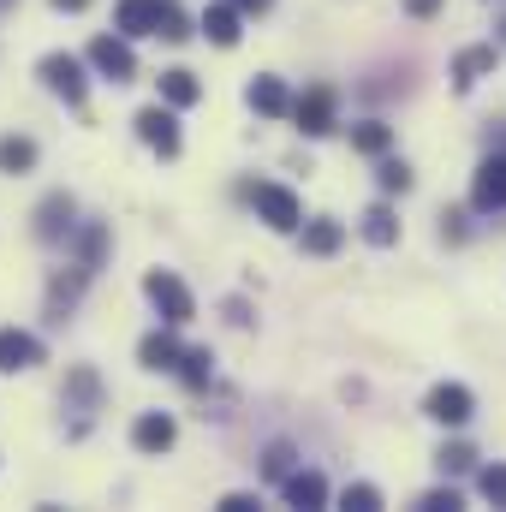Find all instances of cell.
Masks as SVG:
<instances>
[{
  "mask_svg": "<svg viewBox=\"0 0 506 512\" xmlns=\"http://www.w3.org/2000/svg\"><path fill=\"white\" fill-rule=\"evenodd\" d=\"M114 24H120V36H167V42H185L191 36L173 0H120L114 6Z\"/></svg>",
  "mask_w": 506,
  "mask_h": 512,
  "instance_id": "1",
  "label": "cell"
},
{
  "mask_svg": "<svg viewBox=\"0 0 506 512\" xmlns=\"http://www.w3.org/2000/svg\"><path fill=\"white\" fill-rule=\"evenodd\" d=\"M143 298L161 310L167 328H185V322L197 316V298H191V286H185L173 268H149V274H143Z\"/></svg>",
  "mask_w": 506,
  "mask_h": 512,
  "instance_id": "2",
  "label": "cell"
},
{
  "mask_svg": "<svg viewBox=\"0 0 506 512\" xmlns=\"http://www.w3.org/2000/svg\"><path fill=\"white\" fill-rule=\"evenodd\" d=\"M36 78H42L66 108H84V102H90V78H84V60H78V54H42V60H36Z\"/></svg>",
  "mask_w": 506,
  "mask_h": 512,
  "instance_id": "3",
  "label": "cell"
},
{
  "mask_svg": "<svg viewBox=\"0 0 506 512\" xmlns=\"http://www.w3.org/2000/svg\"><path fill=\"white\" fill-rule=\"evenodd\" d=\"M78 227H84V221H78L72 191H48V197L36 203V227H30V233H36L42 245H66V239H78Z\"/></svg>",
  "mask_w": 506,
  "mask_h": 512,
  "instance_id": "4",
  "label": "cell"
},
{
  "mask_svg": "<svg viewBox=\"0 0 506 512\" xmlns=\"http://www.w3.org/2000/svg\"><path fill=\"white\" fill-rule=\"evenodd\" d=\"M137 137L161 155V161H173L179 149H185V137H179V108H167V102H155V108H137Z\"/></svg>",
  "mask_w": 506,
  "mask_h": 512,
  "instance_id": "5",
  "label": "cell"
},
{
  "mask_svg": "<svg viewBox=\"0 0 506 512\" xmlns=\"http://www.w3.org/2000/svg\"><path fill=\"white\" fill-rule=\"evenodd\" d=\"M423 417H429V423H441V429H465V423L477 417V399H471V387H465V382H441V387H429Z\"/></svg>",
  "mask_w": 506,
  "mask_h": 512,
  "instance_id": "6",
  "label": "cell"
},
{
  "mask_svg": "<svg viewBox=\"0 0 506 512\" xmlns=\"http://www.w3.org/2000/svg\"><path fill=\"white\" fill-rule=\"evenodd\" d=\"M251 203H256V221H268L274 233H298V227H304V203H298L286 185H268V179H262L251 191Z\"/></svg>",
  "mask_w": 506,
  "mask_h": 512,
  "instance_id": "7",
  "label": "cell"
},
{
  "mask_svg": "<svg viewBox=\"0 0 506 512\" xmlns=\"http://www.w3.org/2000/svg\"><path fill=\"white\" fill-rule=\"evenodd\" d=\"M334 114H340V96H334L328 84H310V90L292 102V120H298V131H304V137H328V131L340 126Z\"/></svg>",
  "mask_w": 506,
  "mask_h": 512,
  "instance_id": "8",
  "label": "cell"
},
{
  "mask_svg": "<svg viewBox=\"0 0 506 512\" xmlns=\"http://www.w3.org/2000/svg\"><path fill=\"white\" fill-rule=\"evenodd\" d=\"M90 66H96L108 84H131V78H137V54H131V42L120 36V30L90 42Z\"/></svg>",
  "mask_w": 506,
  "mask_h": 512,
  "instance_id": "9",
  "label": "cell"
},
{
  "mask_svg": "<svg viewBox=\"0 0 506 512\" xmlns=\"http://www.w3.org/2000/svg\"><path fill=\"white\" fill-rule=\"evenodd\" d=\"M471 209H477V215L506 209V155H483V167H477V179H471Z\"/></svg>",
  "mask_w": 506,
  "mask_h": 512,
  "instance_id": "10",
  "label": "cell"
},
{
  "mask_svg": "<svg viewBox=\"0 0 506 512\" xmlns=\"http://www.w3.org/2000/svg\"><path fill=\"white\" fill-rule=\"evenodd\" d=\"M36 364H42V340L24 334V328H0V376L36 370Z\"/></svg>",
  "mask_w": 506,
  "mask_h": 512,
  "instance_id": "11",
  "label": "cell"
},
{
  "mask_svg": "<svg viewBox=\"0 0 506 512\" xmlns=\"http://www.w3.org/2000/svg\"><path fill=\"white\" fill-rule=\"evenodd\" d=\"M203 36H209L215 48H239V36H245V12H239L233 0L203 6Z\"/></svg>",
  "mask_w": 506,
  "mask_h": 512,
  "instance_id": "12",
  "label": "cell"
},
{
  "mask_svg": "<svg viewBox=\"0 0 506 512\" xmlns=\"http://www.w3.org/2000/svg\"><path fill=\"white\" fill-rule=\"evenodd\" d=\"M495 60H501V48H495V42H483V48H465V54L453 60V90H459V96H471V90H477V84L495 72Z\"/></svg>",
  "mask_w": 506,
  "mask_h": 512,
  "instance_id": "13",
  "label": "cell"
},
{
  "mask_svg": "<svg viewBox=\"0 0 506 512\" xmlns=\"http://www.w3.org/2000/svg\"><path fill=\"white\" fill-rule=\"evenodd\" d=\"M84 286H90V268H84V262H78L72 274H54V280H48V322H66V316L78 310Z\"/></svg>",
  "mask_w": 506,
  "mask_h": 512,
  "instance_id": "14",
  "label": "cell"
},
{
  "mask_svg": "<svg viewBox=\"0 0 506 512\" xmlns=\"http://www.w3.org/2000/svg\"><path fill=\"white\" fill-rule=\"evenodd\" d=\"M173 441H179V423H173L167 411H143V417L131 423V447H137V453H167Z\"/></svg>",
  "mask_w": 506,
  "mask_h": 512,
  "instance_id": "15",
  "label": "cell"
},
{
  "mask_svg": "<svg viewBox=\"0 0 506 512\" xmlns=\"http://www.w3.org/2000/svg\"><path fill=\"white\" fill-rule=\"evenodd\" d=\"M280 495H286V507H328V477L322 471H286L280 477Z\"/></svg>",
  "mask_w": 506,
  "mask_h": 512,
  "instance_id": "16",
  "label": "cell"
},
{
  "mask_svg": "<svg viewBox=\"0 0 506 512\" xmlns=\"http://www.w3.org/2000/svg\"><path fill=\"white\" fill-rule=\"evenodd\" d=\"M245 102H251L262 120H280V114H292V90H286L280 78H268V72L245 84Z\"/></svg>",
  "mask_w": 506,
  "mask_h": 512,
  "instance_id": "17",
  "label": "cell"
},
{
  "mask_svg": "<svg viewBox=\"0 0 506 512\" xmlns=\"http://www.w3.org/2000/svg\"><path fill=\"white\" fill-rule=\"evenodd\" d=\"M298 245H304V256H334L346 245V227H340L334 215H316V221L298 227Z\"/></svg>",
  "mask_w": 506,
  "mask_h": 512,
  "instance_id": "18",
  "label": "cell"
},
{
  "mask_svg": "<svg viewBox=\"0 0 506 512\" xmlns=\"http://www.w3.org/2000/svg\"><path fill=\"white\" fill-rule=\"evenodd\" d=\"M179 358H185V346H179L167 328H155V334L137 340V364H143V370H179Z\"/></svg>",
  "mask_w": 506,
  "mask_h": 512,
  "instance_id": "19",
  "label": "cell"
},
{
  "mask_svg": "<svg viewBox=\"0 0 506 512\" xmlns=\"http://www.w3.org/2000/svg\"><path fill=\"white\" fill-rule=\"evenodd\" d=\"M108 251H114V233H108L102 221H84V227H78V262L96 274V268L108 262Z\"/></svg>",
  "mask_w": 506,
  "mask_h": 512,
  "instance_id": "20",
  "label": "cell"
},
{
  "mask_svg": "<svg viewBox=\"0 0 506 512\" xmlns=\"http://www.w3.org/2000/svg\"><path fill=\"white\" fill-rule=\"evenodd\" d=\"M30 167H36V137L6 131L0 137V173H30Z\"/></svg>",
  "mask_w": 506,
  "mask_h": 512,
  "instance_id": "21",
  "label": "cell"
},
{
  "mask_svg": "<svg viewBox=\"0 0 506 512\" xmlns=\"http://www.w3.org/2000/svg\"><path fill=\"white\" fill-rule=\"evenodd\" d=\"M197 96H203V84H197V78H191L185 66H173V72H161V102H167V108H191Z\"/></svg>",
  "mask_w": 506,
  "mask_h": 512,
  "instance_id": "22",
  "label": "cell"
},
{
  "mask_svg": "<svg viewBox=\"0 0 506 512\" xmlns=\"http://www.w3.org/2000/svg\"><path fill=\"white\" fill-rule=\"evenodd\" d=\"M364 239H370L376 251H387V245H399V215H393L387 203H376V209L364 215Z\"/></svg>",
  "mask_w": 506,
  "mask_h": 512,
  "instance_id": "23",
  "label": "cell"
},
{
  "mask_svg": "<svg viewBox=\"0 0 506 512\" xmlns=\"http://www.w3.org/2000/svg\"><path fill=\"white\" fill-rule=\"evenodd\" d=\"M209 376H215V358H209V346H191V352L179 358V382L191 387V393H203V387H209Z\"/></svg>",
  "mask_w": 506,
  "mask_h": 512,
  "instance_id": "24",
  "label": "cell"
},
{
  "mask_svg": "<svg viewBox=\"0 0 506 512\" xmlns=\"http://www.w3.org/2000/svg\"><path fill=\"white\" fill-rule=\"evenodd\" d=\"M352 149H358V155H387V149H393V126H381V120H364V126H352Z\"/></svg>",
  "mask_w": 506,
  "mask_h": 512,
  "instance_id": "25",
  "label": "cell"
},
{
  "mask_svg": "<svg viewBox=\"0 0 506 512\" xmlns=\"http://www.w3.org/2000/svg\"><path fill=\"white\" fill-rule=\"evenodd\" d=\"M66 399H78L84 411H96V399H102V382H96V370H72V376H66Z\"/></svg>",
  "mask_w": 506,
  "mask_h": 512,
  "instance_id": "26",
  "label": "cell"
},
{
  "mask_svg": "<svg viewBox=\"0 0 506 512\" xmlns=\"http://www.w3.org/2000/svg\"><path fill=\"white\" fill-rule=\"evenodd\" d=\"M376 185L387 191V197H405V191H411V167H405V161H387V155H381Z\"/></svg>",
  "mask_w": 506,
  "mask_h": 512,
  "instance_id": "27",
  "label": "cell"
},
{
  "mask_svg": "<svg viewBox=\"0 0 506 512\" xmlns=\"http://www.w3.org/2000/svg\"><path fill=\"white\" fill-rule=\"evenodd\" d=\"M435 465H441V477H459V471H471V465H477V453H471L465 441H447V447L435 453Z\"/></svg>",
  "mask_w": 506,
  "mask_h": 512,
  "instance_id": "28",
  "label": "cell"
},
{
  "mask_svg": "<svg viewBox=\"0 0 506 512\" xmlns=\"http://www.w3.org/2000/svg\"><path fill=\"white\" fill-rule=\"evenodd\" d=\"M477 489H483V501H489V507H506V465H501V459L477 471Z\"/></svg>",
  "mask_w": 506,
  "mask_h": 512,
  "instance_id": "29",
  "label": "cell"
},
{
  "mask_svg": "<svg viewBox=\"0 0 506 512\" xmlns=\"http://www.w3.org/2000/svg\"><path fill=\"white\" fill-rule=\"evenodd\" d=\"M340 507H352V512H376V507H381V489H376V483H346Z\"/></svg>",
  "mask_w": 506,
  "mask_h": 512,
  "instance_id": "30",
  "label": "cell"
},
{
  "mask_svg": "<svg viewBox=\"0 0 506 512\" xmlns=\"http://www.w3.org/2000/svg\"><path fill=\"white\" fill-rule=\"evenodd\" d=\"M262 471H268V477H274V483H280V477H286V471H292V447H286V441H274V447H268V453H262Z\"/></svg>",
  "mask_w": 506,
  "mask_h": 512,
  "instance_id": "31",
  "label": "cell"
},
{
  "mask_svg": "<svg viewBox=\"0 0 506 512\" xmlns=\"http://www.w3.org/2000/svg\"><path fill=\"white\" fill-rule=\"evenodd\" d=\"M453 507H459V489H429L417 501V512H453Z\"/></svg>",
  "mask_w": 506,
  "mask_h": 512,
  "instance_id": "32",
  "label": "cell"
},
{
  "mask_svg": "<svg viewBox=\"0 0 506 512\" xmlns=\"http://www.w3.org/2000/svg\"><path fill=\"white\" fill-rule=\"evenodd\" d=\"M441 239H447V245H465V215H459V209L441 215Z\"/></svg>",
  "mask_w": 506,
  "mask_h": 512,
  "instance_id": "33",
  "label": "cell"
},
{
  "mask_svg": "<svg viewBox=\"0 0 506 512\" xmlns=\"http://www.w3.org/2000/svg\"><path fill=\"white\" fill-rule=\"evenodd\" d=\"M405 12H411V18H435V12H441V0H405Z\"/></svg>",
  "mask_w": 506,
  "mask_h": 512,
  "instance_id": "34",
  "label": "cell"
},
{
  "mask_svg": "<svg viewBox=\"0 0 506 512\" xmlns=\"http://www.w3.org/2000/svg\"><path fill=\"white\" fill-rule=\"evenodd\" d=\"M221 512H256V495H227V501H221Z\"/></svg>",
  "mask_w": 506,
  "mask_h": 512,
  "instance_id": "35",
  "label": "cell"
},
{
  "mask_svg": "<svg viewBox=\"0 0 506 512\" xmlns=\"http://www.w3.org/2000/svg\"><path fill=\"white\" fill-rule=\"evenodd\" d=\"M54 6H60V12H84L90 0H54Z\"/></svg>",
  "mask_w": 506,
  "mask_h": 512,
  "instance_id": "36",
  "label": "cell"
},
{
  "mask_svg": "<svg viewBox=\"0 0 506 512\" xmlns=\"http://www.w3.org/2000/svg\"><path fill=\"white\" fill-rule=\"evenodd\" d=\"M501 48H506V18H501Z\"/></svg>",
  "mask_w": 506,
  "mask_h": 512,
  "instance_id": "37",
  "label": "cell"
},
{
  "mask_svg": "<svg viewBox=\"0 0 506 512\" xmlns=\"http://www.w3.org/2000/svg\"><path fill=\"white\" fill-rule=\"evenodd\" d=\"M0 6H12V0H0Z\"/></svg>",
  "mask_w": 506,
  "mask_h": 512,
  "instance_id": "38",
  "label": "cell"
}]
</instances>
